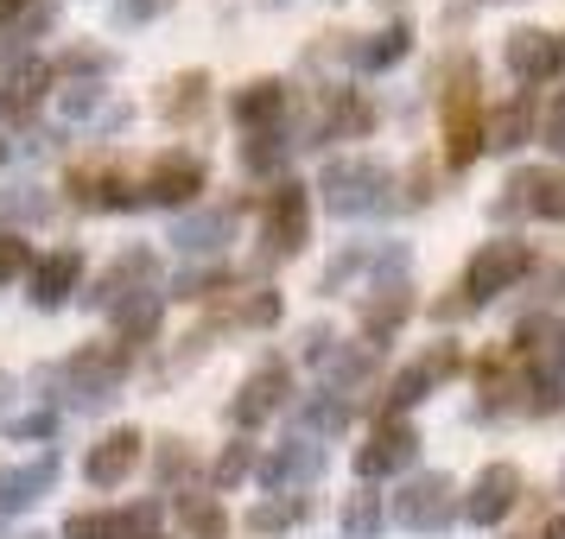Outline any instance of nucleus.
Wrapping results in <instances>:
<instances>
[{"label":"nucleus","mask_w":565,"mask_h":539,"mask_svg":"<svg viewBox=\"0 0 565 539\" xmlns=\"http://www.w3.org/2000/svg\"><path fill=\"white\" fill-rule=\"evenodd\" d=\"M527 273H534V248H527L521 235H495V241H483V248L470 255V267H463V280H458V299H445V305H438V317H458V311L495 305V299H502V292H514Z\"/></svg>","instance_id":"f257e3e1"},{"label":"nucleus","mask_w":565,"mask_h":539,"mask_svg":"<svg viewBox=\"0 0 565 539\" xmlns=\"http://www.w3.org/2000/svg\"><path fill=\"white\" fill-rule=\"evenodd\" d=\"M318 197H324V209H331V216H343V223L387 216V209L401 204V197H394V172H387L382 159H369V153L331 159V165L318 172Z\"/></svg>","instance_id":"f03ea898"},{"label":"nucleus","mask_w":565,"mask_h":539,"mask_svg":"<svg viewBox=\"0 0 565 539\" xmlns=\"http://www.w3.org/2000/svg\"><path fill=\"white\" fill-rule=\"evenodd\" d=\"M483 77H477V57H451L445 71V96H438V121H445V165L451 172H470L483 147Z\"/></svg>","instance_id":"7ed1b4c3"},{"label":"nucleus","mask_w":565,"mask_h":539,"mask_svg":"<svg viewBox=\"0 0 565 539\" xmlns=\"http://www.w3.org/2000/svg\"><path fill=\"white\" fill-rule=\"evenodd\" d=\"M128 368H134V356L121 349V343H83L77 356L57 368V394H64V407L96 412V407H108V400L121 394Z\"/></svg>","instance_id":"20e7f679"},{"label":"nucleus","mask_w":565,"mask_h":539,"mask_svg":"<svg viewBox=\"0 0 565 539\" xmlns=\"http://www.w3.org/2000/svg\"><path fill=\"white\" fill-rule=\"evenodd\" d=\"M306 241H311V191L280 179L267 191V204H260V255L292 260V255H306Z\"/></svg>","instance_id":"39448f33"},{"label":"nucleus","mask_w":565,"mask_h":539,"mask_svg":"<svg viewBox=\"0 0 565 539\" xmlns=\"http://www.w3.org/2000/svg\"><path fill=\"white\" fill-rule=\"evenodd\" d=\"M463 514V495L445 470H426V476H407V488L394 495V520L407 533H451Z\"/></svg>","instance_id":"423d86ee"},{"label":"nucleus","mask_w":565,"mask_h":539,"mask_svg":"<svg viewBox=\"0 0 565 539\" xmlns=\"http://www.w3.org/2000/svg\"><path fill=\"white\" fill-rule=\"evenodd\" d=\"M458 368H463V349H458V343H433L426 356L407 362V368H401V375L387 381V394H382V419H407V412L419 407V400H433V394H438L445 381H451Z\"/></svg>","instance_id":"0eeeda50"},{"label":"nucleus","mask_w":565,"mask_h":539,"mask_svg":"<svg viewBox=\"0 0 565 539\" xmlns=\"http://www.w3.org/2000/svg\"><path fill=\"white\" fill-rule=\"evenodd\" d=\"M394 273H407V241H350L343 255H331V267L318 273V292L337 299V292H350V280H394Z\"/></svg>","instance_id":"6e6552de"},{"label":"nucleus","mask_w":565,"mask_h":539,"mask_svg":"<svg viewBox=\"0 0 565 539\" xmlns=\"http://www.w3.org/2000/svg\"><path fill=\"white\" fill-rule=\"evenodd\" d=\"M286 400H292V368H286L280 356H267L255 375H248V381L235 387L230 425H235V432H260V425H267V419L286 407Z\"/></svg>","instance_id":"1a4fd4ad"},{"label":"nucleus","mask_w":565,"mask_h":539,"mask_svg":"<svg viewBox=\"0 0 565 539\" xmlns=\"http://www.w3.org/2000/svg\"><path fill=\"white\" fill-rule=\"evenodd\" d=\"M502 64L521 89L534 83H553L565 71V32H546V26H514L509 45H502Z\"/></svg>","instance_id":"9d476101"},{"label":"nucleus","mask_w":565,"mask_h":539,"mask_svg":"<svg viewBox=\"0 0 565 539\" xmlns=\"http://www.w3.org/2000/svg\"><path fill=\"white\" fill-rule=\"evenodd\" d=\"M255 476L267 495H306L318 476H324V444H311V438H286V444H274L267 457L255 463Z\"/></svg>","instance_id":"9b49d317"},{"label":"nucleus","mask_w":565,"mask_h":539,"mask_svg":"<svg viewBox=\"0 0 565 539\" xmlns=\"http://www.w3.org/2000/svg\"><path fill=\"white\" fill-rule=\"evenodd\" d=\"M413 457H419V432H413V419H375L369 444H356V476L362 483H382V476L413 470Z\"/></svg>","instance_id":"f8f14e48"},{"label":"nucleus","mask_w":565,"mask_h":539,"mask_svg":"<svg viewBox=\"0 0 565 539\" xmlns=\"http://www.w3.org/2000/svg\"><path fill=\"white\" fill-rule=\"evenodd\" d=\"M210 184V165L198 153H159L147 184H140V204H159V209H184L191 197H204Z\"/></svg>","instance_id":"ddd939ff"},{"label":"nucleus","mask_w":565,"mask_h":539,"mask_svg":"<svg viewBox=\"0 0 565 539\" xmlns=\"http://www.w3.org/2000/svg\"><path fill=\"white\" fill-rule=\"evenodd\" d=\"M521 470L514 463H483L477 470V483H470V495H463V520L470 527H502L514 514V502H521Z\"/></svg>","instance_id":"4468645a"},{"label":"nucleus","mask_w":565,"mask_h":539,"mask_svg":"<svg viewBox=\"0 0 565 539\" xmlns=\"http://www.w3.org/2000/svg\"><path fill=\"white\" fill-rule=\"evenodd\" d=\"M147 285H159L153 248H121V255H115L103 273H96V285L83 292V305H89V311H108V305H121L128 292H147Z\"/></svg>","instance_id":"2eb2a0df"},{"label":"nucleus","mask_w":565,"mask_h":539,"mask_svg":"<svg viewBox=\"0 0 565 539\" xmlns=\"http://www.w3.org/2000/svg\"><path fill=\"white\" fill-rule=\"evenodd\" d=\"M356 317H362V343L387 349V336H394V331L413 317V285H407V273L362 285V311H356Z\"/></svg>","instance_id":"dca6fc26"},{"label":"nucleus","mask_w":565,"mask_h":539,"mask_svg":"<svg viewBox=\"0 0 565 539\" xmlns=\"http://www.w3.org/2000/svg\"><path fill=\"white\" fill-rule=\"evenodd\" d=\"M52 64L45 57H20L7 77H0V128H26L39 103H45V89H52Z\"/></svg>","instance_id":"f3484780"},{"label":"nucleus","mask_w":565,"mask_h":539,"mask_svg":"<svg viewBox=\"0 0 565 539\" xmlns=\"http://www.w3.org/2000/svg\"><path fill=\"white\" fill-rule=\"evenodd\" d=\"M235 223H242V209L235 204H210V209H191V216H179L172 223V248L191 260H204V255H223L235 241Z\"/></svg>","instance_id":"a211bd4d"},{"label":"nucleus","mask_w":565,"mask_h":539,"mask_svg":"<svg viewBox=\"0 0 565 539\" xmlns=\"http://www.w3.org/2000/svg\"><path fill=\"white\" fill-rule=\"evenodd\" d=\"M375 133V103L356 96V89H324V108L311 121V140L306 147H324V140H362Z\"/></svg>","instance_id":"6ab92c4d"},{"label":"nucleus","mask_w":565,"mask_h":539,"mask_svg":"<svg viewBox=\"0 0 565 539\" xmlns=\"http://www.w3.org/2000/svg\"><path fill=\"white\" fill-rule=\"evenodd\" d=\"M140 444H147V438L134 432V425H115V432L83 457V483L89 488H121L134 476V463H140Z\"/></svg>","instance_id":"aec40b11"},{"label":"nucleus","mask_w":565,"mask_h":539,"mask_svg":"<svg viewBox=\"0 0 565 539\" xmlns=\"http://www.w3.org/2000/svg\"><path fill=\"white\" fill-rule=\"evenodd\" d=\"M57 451L52 457H32V463H20V470H0V520L7 514H26V508H39L45 495L57 488Z\"/></svg>","instance_id":"412c9836"},{"label":"nucleus","mask_w":565,"mask_h":539,"mask_svg":"<svg viewBox=\"0 0 565 539\" xmlns=\"http://www.w3.org/2000/svg\"><path fill=\"white\" fill-rule=\"evenodd\" d=\"M286 83L280 77H255V83H242L230 96V115H235V128L242 133H260V128H280L286 121Z\"/></svg>","instance_id":"4be33fe9"},{"label":"nucleus","mask_w":565,"mask_h":539,"mask_svg":"<svg viewBox=\"0 0 565 539\" xmlns=\"http://www.w3.org/2000/svg\"><path fill=\"white\" fill-rule=\"evenodd\" d=\"M407 52H413V26H407V20H387L382 32H369V39H350V45H343L350 71H362V77H382V71H394Z\"/></svg>","instance_id":"5701e85b"},{"label":"nucleus","mask_w":565,"mask_h":539,"mask_svg":"<svg viewBox=\"0 0 565 539\" xmlns=\"http://www.w3.org/2000/svg\"><path fill=\"white\" fill-rule=\"evenodd\" d=\"M527 133H540L534 89H521V96H509L495 115H483V147L489 153H514V147H527Z\"/></svg>","instance_id":"b1692460"},{"label":"nucleus","mask_w":565,"mask_h":539,"mask_svg":"<svg viewBox=\"0 0 565 539\" xmlns=\"http://www.w3.org/2000/svg\"><path fill=\"white\" fill-rule=\"evenodd\" d=\"M350 419H356V407H350L343 394H331V387H318V394H306V400L292 407V425H299V438H311V444L343 438L350 432Z\"/></svg>","instance_id":"393cba45"},{"label":"nucleus","mask_w":565,"mask_h":539,"mask_svg":"<svg viewBox=\"0 0 565 539\" xmlns=\"http://www.w3.org/2000/svg\"><path fill=\"white\" fill-rule=\"evenodd\" d=\"M108 317H115L121 349H134V343H153L159 324H166V292H159V285H147V292H128L121 305H108Z\"/></svg>","instance_id":"a878e982"},{"label":"nucleus","mask_w":565,"mask_h":539,"mask_svg":"<svg viewBox=\"0 0 565 539\" xmlns=\"http://www.w3.org/2000/svg\"><path fill=\"white\" fill-rule=\"evenodd\" d=\"M77 280H83V255H77V248H57L52 260H39V267H32V292H26V299L39 311H57V305H71Z\"/></svg>","instance_id":"bb28decb"},{"label":"nucleus","mask_w":565,"mask_h":539,"mask_svg":"<svg viewBox=\"0 0 565 539\" xmlns=\"http://www.w3.org/2000/svg\"><path fill=\"white\" fill-rule=\"evenodd\" d=\"M375 368H382V349H375V343H337L318 375H324V387H331V394H343V400H350L356 387L375 381Z\"/></svg>","instance_id":"cd10ccee"},{"label":"nucleus","mask_w":565,"mask_h":539,"mask_svg":"<svg viewBox=\"0 0 565 539\" xmlns=\"http://www.w3.org/2000/svg\"><path fill=\"white\" fill-rule=\"evenodd\" d=\"M230 299V292H223ZM280 292L274 285H248V292H235L230 305L216 311V331H274L280 324Z\"/></svg>","instance_id":"c85d7f7f"},{"label":"nucleus","mask_w":565,"mask_h":539,"mask_svg":"<svg viewBox=\"0 0 565 539\" xmlns=\"http://www.w3.org/2000/svg\"><path fill=\"white\" fill-rule=\"evenodd\" d=\"M292 147H299V140H292L286 128L248 133V140H242V172H248V179H280L286 159H292Z\"/></svg>","instance_id":"c756f323"},{"label":"nucleus","mask_w":565,"mask_h":539,"mask_svg":"<svg viewBox=\"0 0 565 539\" xmlns=\"http://www.w3.org/2000/svg\"><path fill=\"white\" fill-rule=\"evenodd\" d=\"M71 197H77L83 209H134L140 204V191H134L121 172H77V179H71Z\"/></svg>","instance_id":"7c9ffc66"},{"label":"nucleus","mask_w":565,"mask_h":539,"mask_svg":"<svg viewBox=\"0 0 565 539\" xmlns=\"http://www.w3.org/2000/svg\"><path fill=\"white\" fill-rule=\"evenodd\" d=\"M540 184H546V165H514V172H509V184H502V197L489 204V216H495V223H514V216H534Z\"/></svg>","instance_id":"2f4dec72"},{"label":"nucleus","mask_w":565,"mask_h":539,"mask_svg":"<svg viewBox=\"0 0 565 539\" xmlns=\"http://www.w3.org/2000/svg\"><path fill=\"white\" fill-rule=\"evenodd\" d=\"M306 514H311V495H267V502H255V508H248V533H260V539L292 533Z\"/></svg>","instance_id":"473e14b6"},{"label":"nucleus","mask_w":565,"mask_h":539,"mask_svg":"<svg viewBox=\"0 0 565 539\" xmlns=\"http://www.w3.org/2000/svg\"><path fill=\"white\" fill-rule=\"evenodd\" d=\"M52 26H57V7H45V0H32L26 13L13 20V26H0V57H13V64H20V57H26L32 45H39V39L52 32Z\"/></svg>","instance_id":"72a5a7b5"},{"label":"nucleus","mask_w":565,"mask_h":539,"mask_svg":"<svg viewBox=\"0 0 565 539\" xmlns=\"http://www.w3.org/2000/svg\"><path fill=\"white\" fill-rule=\"evenodd\" d=\"M179 520H184V533L191 539H223L230 533V514H223V502L216 495H179Z\"/></svg>","instance_id":"f704fd0d"},{"label":"nucleus","mask_w":565,"mask_h":539,"mask_svg":"<svg viewBox=\"0 0 565 539\" xmlns=\"http://www.w3.org/2000/svg\"><path fill=\"white\" fill-rule=\"evenodd\" d=\"M204 103H210V77L204 71H184V77H172V89H166V121H198V115H204Z\"/></svg>","instance_id":"c9c22d12"},{"label":"nucleus","mask_w":565,"mask_h":539,"mask_svg":"<svg viewBox=\"0 0 565 539\" xmlns=\"http://www.w3.org/2000/svg\"><path fill=\"white\" fill-rule=\"evenodd\" d=\"M387 527V508H382V495L362 483L350 502H343V539H382Z\"/></svg>","instance_id":"e433bc0d"},{"label":"nucleus","mask_w":565,"mask_h":539,"mask_svg":"<svg viewBox=\"0 0 565 539\" xmlns=\"http://www.w3.org/2000/svg\"><path fill=\"white\" fill-rule=\"evenodd\" d=\"M230 285H235V273L210 260V267H184L179 280H172V299H191V305H204V299H223Z\"/></svg>","instance_id":"4c0bfd02"},{"label":"nucleus","mask_w":565,"mask_h":539,"mask_svg":"<svg viewBox=\"0 0 565 539\" xmlns=\"http://www.w3.org/2000/svg\"><path fill=\"white\" fill-rule=\"evenodd\" d=\"M159 533V502H128L103 514V539H153Z\"/></svg>","instance_id":"58836bf2"},{"label":"nucleus","mask_w":565,"mask_h":539,"mask_svg":"<svg viewBox=\"0 0 565 539\" xmlns=\"http://www.w3.org/2000/svg\"><path fill=\"white\" fill-rule=\"evenodd\" d=\"M45 209H52V197L39 184H7L0 191V223H39Z\"/></svg>","instance_id":"ea45409f"},{"label":"nucleus","mask_w":565,"mask_h":539,"mask_svg":"<svg viewBox=\"0 0 565 539\" xmlns=\"http://www.w3.org/2000/svg\"><path fill=\"white\" fill-rule=\"evenodd\" d=\"M248 470H255V444H248V438H235L230 451L216 457L210 483H216V488H235V483H248Z\"/></svg>","instance_id":"a19ab883"},{"label":"nucleus","mask_w":565,"mask_h":539,"mask_svg":"<svg viewBox=\"0 0 565 539\" xmlns=\"http://www.w3.org/2000/svg\"><path fill=\"white\" fill-rule=\"evenodd\" d=\"M153 476L159 483H184V476H191V444H184V438H159Z\"/></svg>","instance_id":"79ce46f5"},{"label":"nucleus","mask_w":565,"mask_h":539,"mask_svg":"<svg viewBox=\"0 0 565 539\" xmlns=\"http://www.w3.org/2000/svg\"><path fill=\"white\" fill-rule=\"evenodd\" d=\"M57 108H64V121H89V115L103 108V83H71V89L57 96Z\"/></svg>","instance_id":"37998d69"},{"label":"nucleus","mask_w":565,"mask_h":539,"mask_svg":"<svg viewBox=\"0 0 565 539\" xmlns=\"http://www.w3.org/2000/svg\"><path fill=\"white\" fill-rule=\"evenodd\" d=\"M534 216L540 223H565V172H553V165H546V184L534 197Z\"/></svg>","instance_id":"c03bdc74"},{"label":"nucleus","mask_w":565,"mask_h":539,"mask_svg":"<svg viewBox=\"0 0 565 539\" xmlns=\"http://www.w3.org/2000/svg\"><path fill=\"white\" fill-rule=\"evenodd\" d=\"M26 267H32V248L20 241V235H0V285H13Z\"/></svg>","instance_id":"a18cd8bd"},{"label":"nucleus","mask_w":565,"mask_h":539,"mask_svg":"<svg viewBox=\"0 0 565 539\" xmlns=\"http://www.w3.org/2000/svg\"><path fill=\"white\" fill-rule=\"evenodd\" d=\"M540 147H546V153H559V159H565V89H559V96H553V108L540 115Z\"/></svg>","instance_id":"49530a36"},{"label":"nucleus","mask_w":565,"mask_h":539,"mask_svg":"<svg viewBox=\"0 0 565 539\" xmlns=\"http://www.w3.org/2000/svg\"><path fill=\"white\" fill-rule=\"evenodd\" d=\"M337 349V331L331 324H306V336H299V356L311 362V368H324V356Z\"/></svg>","instance_id":"de8ad7c7"},{"label":"nucleus","mask_w":565,"mask_h":539,"mask_svg":"<svg viewBox=\"0 0 565 539\" xmlns=\"http://www.w3.org/2000/svg\"><path fill=\"white\" fill-rule=\"evenodd\" d=\"M57 412H26V419H7V438H52Z\"/></svg>","instance_id":"09e8293b"},{"label":"nucleus","mask_w":565,"mask_h":539,"mask_svg":"<svg viewBox=\"0 0 565 539\" xmlns=\"http://www.w3.org/2000/svg\"><path fill=\"white\" fill-rule=\"evenodd\" d=\"M179 0H121V20H134V26H147V20H159V13H172Z\"/></svg>","instance_id":"8fccbe9b"},{"label":"nucleus","mask_w":565,"mask_h":539,"mask_svg":"<svg viewBox=\"0 0 565 539\" xmlns=\"http://www.w3.org/2000/svg\"><path fill=\"white\" fill-rule=\"evenodd\" d=\"M52 71H89V77H96V71H115V57L108 52H71L64 64H52Z\"/></svg>","instance_id":"3c124183"},{"label":"nucleus","mask_w":565,"mask_h":539,"mask_svg":"<svg viewBox=\"0 0 565 539\" xmlns=\"http://www.w3.org/2000/svg\"><path fill=\"white\" fill-rule=\"evenodd\" d=\"M64 539H103V514H71L64 520Z\"/></svg>","instance_id":"603ef678"},{"label":"nucleus","mask_w":565,"mask_h":539,"mask_svg":"<svg viewBox=\"0 0 565 539\" xmlns=\"http://www.w3.org/2000/svg\"><path fill=\"white\" fill-rule=\"evenodd\" d=\"M546 368H553V375H565V317L553 324V336H546Z\"/></svg>","instance_id":"864d4df0"},{"label":"nucleus","mask_w":565,"mask_h":539,"mask_svg":"<svg viewBox=\"0 0 565 539\" xmlns=\"http://www.w3.org/2000/svg\"><path fill=\"white\" fill-rule=\"evenodd\" d=\"M26 7H32V0H0V26H13V20H20Z\"/></svg>","instance_id":"5fc2aeb1"},{"label":"nucleus","mask_w":565,"mask_h":539,"mask_svg":"<svg viewBox=\"0 0 565 539\" xmlns=\"http://www.w3.org/2000/svg\"><path fill=\"white\" fill-rule=\"evenodd\" d=\"M540 539H565V514H553V520L540 527Z\"/></svg>","instance_id":"6e6d98bb"},{"label":"nucleus","mask_w":565,"mask_h":539,"mask_svg":"<svg viewBox=\"0 0 565 539\" xmlns=\"http://www.w3.org/2000/svg\"><path fill=\"white\" fill-rule=\"evenodd\" d=\"M260 7H292V0H260Z\"/></svg>","instance_id":"4d7b16f0"},{"label":"nucleus","mask_w":565,"mask_h":539,"mask_svg":"<svg viewBox=\"0 0 565 539\" xmlns=\"http://www.w3.org/2000/svg\"><path fill=\"white\" fill-rule=\"evenodd\" d=\"M0 165H7V140H0Z\"/></svg>","instance_id":"13d9d810"},{"label":"nucleus","mask_w":565,"mask_h":539,"mask_svg":"<svg viewBox=\"0 0 565 539\" xmlns=\"http://www.w3.org/2000/svg\"><path fill=\"white\" fill-rule=\"evenodd\" d=\"M0 400H7V375H0Z\"/></svg>","instance_id":"bf43d9fd"},{"label":"nucleus","mask_w":565,"mask_h":539,"mask_svg":"<svg viewBox=\"0 0 565 539\" xmlns=\"http://www.w3.org/2000/svg\"><path fill=\"white\" fill-rule=\"evenodd\" d=\"M26 539H45V533H26Z\"/></svg>","instance_id":"052dcab7"},{"label":"nucleus","mask_w":565,"mask_h":539,"mask_svg":"<svg viewBox=\"0 0 565 539\" xmlns=\"http://www.w3.org/2000/svg\"><path fill=\"white\" fill-rule=\"evenodd\" d=\"M559 488H565V470H559Z\"/></svg>","instance_id":"680f3d73"},{"label":"nucleus","mask_w":565,"mask_h":539,"mask_svg":"<svg viewBox=\"0 0 565 539\" xmlns=\"http://www.w3.org/2000/svg\"><path fill=\"white\" fill-rule=\"evenodd\" d=\"M153 539H166V533H153Z\"/></svg>","instance_id":"e2e57ef3"},{"label":"nucleus","mask_w":565,"mask_h":539,"mask_svg":"<svg viewBox=\"0 0 565 539\" xmlns=\"http://www.w3.org/2000/svg\"><path fill=\"white\" fill-rule=\"evenodd\" d=\"M509 539H521V533H509Z\"/></svg>","instance_id":"0e129e2a"}]
</instances>
